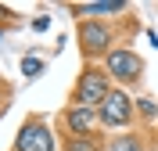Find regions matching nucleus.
<instances>
[{"label":"nucleus","instance_id":"nucleus-8","mask_svg":"<svg viewBox=\"0 0 158 151\" xmlns=\"http://www.w3.org/2000/svg\"><path fill=\"white\" fill-rule=\"evenodd\" d=\"M108 151H144V148H140V141H137V137H118V141L111 144Z\"/></svg>","mask_w":158,"mask_h":151},{"label":"nucleus","instance_id":"nucleus-11","mask_svg":"<svg viewBox=\"0 0 158 151\" xmlns=\"http://www.w3.org/2000/svg\"><path fill=\"white\" fill-rule=\"evenodd\" d=\"M140 111H144V119H155V115H158V104L151 97H140Z\"/></svg>","mask_w":158,"mask_h":151},{"label":"nucleus","instance_id":"nucleus-10","mask_svg":"<svg viewBox=\"0 0 158 151\" xmlns=\"http://www.w3.org/2000/svg\"><path fill=\"white\" fill-rule=\"evenodd\" d=\"M65 148H69V151H97L90 141H79V137H69V144H65Z\"/></svg>","mask_w":158,"mask_h":151},{"label":"nucleus","instance_id":"nucleus-1","mask_svg":"<svg viewBox=\"0 0 158 151\" xmlns=\"http://www.w3.org/2000/svg\"><path fill=\"white\" fill-rule=\"evenodd\" d=\"M108 76L104 72H97V69H83V76H79V86H76V94H72V101L76 104H83V108H90L94 101H104L108 97Z\"/></svg>","mask_w":158,"mask_h":151},{"label":"nucleus","instance_id":"nucleus-5","mask_svg":"<svg viewBox=\"0 0 158 151\" xmlns=\"http://www.w3.org/2000/svg\"><path fill=\"white\" fill-rule=\"evenodd\" d=\"M97 122H101V111L83 108V104H76V108H69V111H65V126H69V133H72V137H90Z\"/></svg>","mask_w":158,"mask_h":151},{"label":"nucleus","instance_id":"nucleus-2","mask_svg":"<svg viewBox=\"0 0 158 151\" xmlns=\"http://www.w3.org/2000/svg\"><path fill=\"white\" fill-rule=\"evenodd\" d=\"M15 151H54V137L40 119H29L18 130V141H15Z\"/></svg>","mask_w":158,"mask_h":151},{"label":"nucleus","instance_id":"nucleus-6","mask_svg":"<svg viewBox=\"0 0 158 151\" xmlns=\"http://www.w3.org/2000/svg\"><path fill=\"white\" fill-rule=\"evenodd\" d=\"M79 40H83V50L86 54H101V50H108L111 32L104 25H97V22H83L79 25Z\"/></svg>","mask_w":158,"mask_h":151},{"label":"nucleus","instance_id":"nucleus-3","mask_svg":"<svg viewBox=\"0 0 158 151\" xmlns=\"http://www.w3.org/2000/svg\"><path fill=\"white\" fill-rule=\"evenodd\" d=\"M108 72L122 83H137L140 72H144V61L133 54V50H111L108 54Z\"/></svg>","mask_w":158,"mask_h":151},{"label":"nucleus","instance_id":"nucleus-7","mask_svg":"<svg viewBox=\"0 0 158 151\" xmlns=\"http://www.w3.org/2000/svg\"><path fill=\"white\" fill-rule=\"evenodd\" d=\"M126 4L122 0H101V4H79V15H111V11H122Z\"/></svg>","mask_w":158,"mask_h":151},{"label":"nucleus","instance_id":"nucleus-4","mask_svg":"<svg viewBox=\"0 0 158 151\" xmlns=\"http://www.w3.org/2000/svg\"><path fill=\"white\" fill-rule=\"evenodd\" d=\"M129 115H133V104H129V97L122 90H111L101 101V122L104 126H126Z\"/></svg>","mask_w":158,"mask_h":151},{"label":"nucleus","instance_id":"nucleus-9","mask_svg":"<svg viewBox=\"0 0 158 151\" xmlns=\"http://www.w3.org/2000/svg\"><path fill=\"white\" fill-rule=\"evenodd\" d=\"M22 72H25V76H40V72H43V61L25 58V61H22Z\"/></svg>","mask_w":158,"mask_h":151}]
</instances>
